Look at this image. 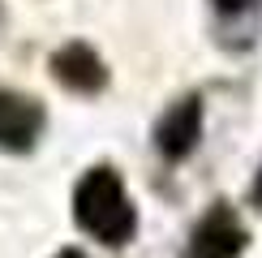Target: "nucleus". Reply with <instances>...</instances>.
<instances>
[{
    "instance_id": "f257e3e1",
    "label": "nucleus",
    "mask_w": 262,
    "mask_h": 258,
    "mask_svg": "<svg viewBox=\"0 0 262 258\" xmlns=\"http://www.w3.org/2000/svg\"><path fill=\"white\" fill-rule=\"evenodd\" d=\"M73 224L99 245L121 250L138 236V207L125 189V177L112 164L86 168L73 185Z\"/></svg>"
},
{
    "instance_id": "f03ea898",
    "label": "nucleus",
    "mask_w": 262,
    "mask_h": 258,
    "mask_svg": "<svg viewBox=\"0 0 262 258\" xmlns=\"http://www.w3.org/2000/svg\"><path fill=\"white\" fill-rule=\"evenodd\" d=\"M249 245V228L241 224L232 202H211L198 224L189 228V241H185V254L181 258H241Z\"/></svg>"
},
{
    "instance_id": "7ed1b4c3",
    "label": "nucleus",
    "mask_w": 262,
    "mask_h": 258,
    "mask_svg": "<svg viewBox=\"0 0 262 258\" xmlns=\"http://www.w3.org/2000/svg\"><path fill=\"white\" fill-rule=\"evenodd\" d=\"M202 121H206V103H202L198 91H189V95H181L177 103L163 107V116L155 121V129H150V142H155V150L168 164H181V159H189L193 150H198Z\"/></svg>"
},
{
    "instance_id": "20e7f679",
    "label": "nucleus",
    "mask_w": 262,
    "mask_h": 258,
    "mask_svg": "<svg viewBox=\"0 0 262 258\" xmlns=\"http://www.w3.org/2000/svg\"><path fill=\"white\" fill-rule=\"evenodd\" d=\"M43 129H48V107H43L35 95L0 91V150L26 155V150L39 146Z\"/></svg>"
},
{
    "instance_id": "39448f33",
    "label": "nucleus",
    "mask_w": 262,
    "mask_h": 258,
    "mask_svg": "<svg viewBox=\"0 0 262 258\" xmlns=\"http://www.w3.org/2000/svg\"><path fill=\"white\" fill-rule=\"evenodd\" d=\"M48 64H52V78H56L64 91H69V95H86V99H91V95H103L107 82H112L103 56L91 48V43H82V39L56 48Z\"/></svg>"
},
{
    "instance_id": "423d86ee",
    "label": "nucleus",
    "mask_w": 262,
    "mask_h": 258,
    "mask_svg": "<svg viewBox=\"0 0 262 258\" xmlns=\"http://www.w3.org/2000/svg\"><path fill=\"white\" fill-rule=\"evenodd\" d=\"M211 5H215L220 17H241V13H249V9H258L262 0H211Z\"/></svg>"
},
{
    "instance_id": "0eeeda50",
    "label": "nucleus",
    "mask_w": 262,
    "mask_h": 258,
    "mask_svg": "<svg viewBox=\"0 0 262 258\" xmlns=\"http://www.w3.org/2000/svg\"><path fill=\"white\" fill-rule=\"evenodd\" d=\"M249 207L262 211V164H258V172H254V181H249Z\"/></svg>"
},
{
    "instance_id": "6e6552de",
    "label": "nucleus",
    "mask_w": 262,
    "mask_h": 258,
    "mask_svg": "<svg viewBox=\"0 0 262 258\" xmlns=\"http://www.w3.org/2000/svg\"><path fill=\"white\" fill-rule=\"evenodd\" d=\"M56 258H86V254H82V250H73V245H69V250H60Z\"/></svg>"
}]
</instances>
